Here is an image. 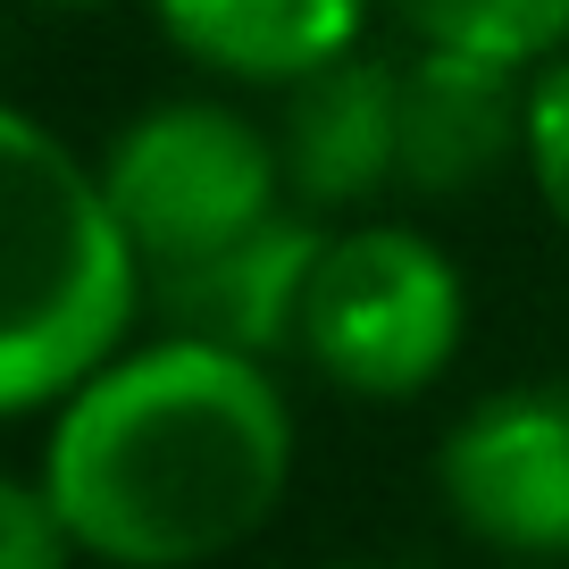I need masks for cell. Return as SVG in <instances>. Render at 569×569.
I'll return each mask as SVG.
<instances>
[{
	"instance_id": "30bf717a",
	"label": "cell",
	"mask_w": 569,
	"mask_h": 569,
	"mask_svg": "<svg viewBox=\"0 0 569 569\" xmlns=\"http://www.w3.org/2000/svg\"><path fill=\"white\" fill-rule=\"evenodd\" d=\"M410 42L478 51L502 68H545L569 51V0H393Z\"/></svg>"
},
{
	"instance_id": "ba28073f",
	"label": "cell",
	"mask_w": 569,
	"mask_h": 569,
	"mask_svg": "<svg viewBox=\"0 0 569 569\" xmlns=\"http://www.w3.org/2000/svg\"><path fill=\"white\" fill-rule=\"evenodd\" d=\"M528 142V68L419 42L402 59V184L427 201L478 193Z\"/></svg>"
},
{
	"instance_id": "9a60e30c",
	"label": "cell",
	"mask_w": 569,
	"mask_h": 569,
	"mask_svg": "<svg viewBox=\"0 0 569 569\" xmlns=\"http://www.w3.org/2000/svg\"><path fill=\"white\" fill-rule=\"evenodd\" d=\"M336 569H377V561H336Z\"/></svg>"
},
{
	"instance_id": "52a82bcc",
	"label": "cell",
	"mask_w": 569,
	"mask_h": 569,
	"mask_svg": "<svg viewBox=\"0 0 569 569\" xmlns=\"http://www.w3.org/2000/svg\"><path fill=\"white\" fill-rule=\"evenodd\" d=\"M284 193L302 210H369L386 184H402V59L343 51L319 76L284 84L277 118Z\"/></svg>"
},
{
	"instance_id": "3957f363",
	"label": "cell",
	"mask_w": 569,
	"mask_h": 569,
	"mask_svg": "<svg viewBox=\"0 0 569 569\" xmlns=\"http://www.w3.org/2000/svg\"><path fill=\"white\" fill-rule=\"evenodd\" d=\"M310 369L360 402H410L461 360L469 284L436 234L419 227H352L327 234L319 277L302 293Z\"/></svg>"
},
{
	"instance_id": "8992f818",
	"label": "cell",
	"mask_w": 569,
	"mask_h": 569,
	"mask_svg": "<svg viewBox=\"0 0 569 569\" xmlns=\"http://www.w3.org/2000/svg\"><path fill=\"white\" fill-rule=\"evenodd\" d=\"M327 227L319 210L284 201L277 218H260L251 234L201 251V260L151 268V319L168 336H201V343H234V352H284L302 336V293L319 277Z\"/></svg>"
},
{
	"instance_id": "5b68a950",
	"label": "cell",
	"mask_w": 569,
	"mask_h": 569,
	"mask_svg": "<svg viewBox=\"0 0 569 569\" xmlns=\"http://www.w3.org/2000/svg\"><path fill=\"white\" fill-rule=\"evenodd\" d=\"M436 495L502 561H569V386L478 393L436 445Z\"/></svg>"
},
{
	"instance_id": "6da1fadb",
	"label": "cell",
	"mask_w": 569,
	"mask_h": 569,
	"mask_svg": "<svg viewBox=\"0 0 569 569\" xmlns=\"http://www.w3.org/2000/svg\"><path fill=\"white\" fill-rule=\"evenodd\" d=\"M34 478L84 561L201 569L277 519L293 486V402L260 352L160 327L51 410Z\"/></svg>"
},
{
	"instance_id": "277c9868",
	"label": "cell",
	"mask_w": 569,
	"mask_h": 569,
	"mask_svg": "<svg viewBox=\"0 0 569 569\" xmlns=\"http://www.w3.org/2000/svg\"><path fill=\"white\" fill-rule=\"evenodd\" d=\"M101 184L118 201L126 234H134L142 268H177L201 251L251 234L277 218L284 201V160L277 134L243 118L234 101L184 92V101H151L134 126H118L101 151Z\"/></svg>"
},
{
	"instance_id": "9c48e42d",
	"label": "cell",
	"mask_w": 569,
	"mask_h": 569,
	"mask_svg": "<svg viewBox=\"0 0 569 569\" xmlns=\"http://www.w3.org/2000/svg\"><path fill=\"white\" fill-rule=\"evenodd\" d=\"M377 0H151L160 34L227 84H302L360 51Z\"/></svg>"
},
{
	"instance_id": "5bb4252c",
	"label": "cell",
	"mask_w": 569,
	"mask_h": 569,
	"mask_svg": "<svg viewBox=\"0 0 569 569\" xmlns=\"http://www.w3.org/2000/svg\"><path fill=\"white\" fill-rule=\"evenodd\" d=\"M502 569H561V561H502Z\"/></svg>"
},
{
	"instance_id": "7c38bea8",
	"label": "cell",
	"mask_w": 569,
	"mask_h": 569,
	"mask_svg": "<svg viewBox=\"0 0 569 569\" xmlns=\"http://www.w3.org/2000/svg\"><path fill=\"white\" fill-rule=\"evenodd\" d=\"M76 561L84 552H76L59 502L42 495V478H9L0 469V569H76Z\"/></svg>"
},
{
	"instance_id": "4fadbf2b",
	"label": "cell",
	"mask_w": 569,
	"mask_h": 569,
	"mask_svg": "<svg viewBox=\"0 0 569 569\" xmlns=\"http://www.w3.org/2000/svg\"><path fill=\"white\" fill-rule=\"evenodd\" d=\"M42 9H101V0H42Z\"/></svg>"
},
{
	"instance_id": "7a4b0ae2",
	"label": "cell",
	"mask_w": 569,
	"mask_h": 569,
	"mask_svg": "<svg viewBox=\"0 0 569 569\" xmlns=\"http://www.w3.org/2000/svg\"><path fill=\"white\" fill-rule=\"evenodd\" d=\"M151 319V268L101 160L0 101V419H51Z\"/></svg>"
},
{
	"instance_id": "8fae6325",
	"label": "cell",
	"mask_w": 569,
	"mask_h": 569,
	"mask_svg": "<svg viewBox=\"0 0 569 569\" xmlns=\"http://www.w3.org/2000/svg\"><path fill=\"white\" fill-rule=\"evenodd\" d=\"M519 160H528L536 201L569 227V51L528 68V142H519Z\"/></svg>"
}]
</instances>
